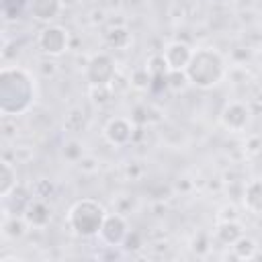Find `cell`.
Segmentation results:
<instances>
[{"mask_svg":"<svg viewBox=\"0 0 262 262\" xmlns=\"http://www.w3.org/2000/svg\"><path fill=\"white\" fill-rule=\"evenodd\" d=\"M37 102L35 76L23 66L0 68V115L20 117L29 113Z\"/></svg>","mask_w":262,"mask_h":262,"instance_id":"obj_1","label":"cell"},{"mask_svg":"<svg viewBox=\"0 0 262 262\" xmlns=\"http://www.w3.org/2000/svg\"><path fill=\"white\" fill-rule=\"evenodd\" d=\"M184 74H186L188 84H192L201 90H211L225 80L227 59L215 47H196L192 51V57H190Z\"/></svg>","mask_w":262,"mask_h":262,"instance_id":"obj_2","label":"cell"},{"mask_svg":"<svg viewBox=\"0 0 262 262\" xmlns=\"http://www.w3.org/2000/svg\"><path fill=\"white\" fill-rule=\"evenodd\" d=\"M106 209L100 201L96 199H78L76 203H72V207L66 213V223L70 227V231L78 237L90 239V237H98V231L102 227V221L106 217Z\"/></svg>","mask_w":262,"mask_h":262,"instance_id":"obj_3","label":"cell"},{"mask_svg":"<svg viewBox=\"0 0 262 262\" xmlns=\"http://www.w3.org/2000/svg\"><path fill=\"white\" fill-rule=\"evenodd\" d=\"M84 78L88 86H113L117 80V61L111 53H92L84 68Z\"/></svg>","mask_w":262,"mask_h":262,"instance_id":"obj_4","label":"cell"},{"mask_svg":"<svg viewBox=\"0 0 262 262\" xmlns=\"http://www.w3.org/2000/svg\"><path fill=\"white\" fill-rule=\"evenodd\" d=\"M37 47L47 57H61L70 49V31L61 25L49 23L39 31Z\"/></svg>","mask_w":262,"mask_h":262,"instance_id":"obj_5","label":"cell"},{"mask_svg":"<svg viewBox=\"0 0 262 262\" xmlns=\"http://www.w3.org/2000/svg\"><path fill=\"white\" fill-rule=\"evenodd\" d=\"M252 108L242 100H229L219 111V125L229 133H246L252 125Z\"/></svg>","mask_w":262,"mask_h":262,"instance_id":"obj_6","label":"cell"},{"mask_svg":"<svg viewBox=\"0 0 262 262\" xmlns=\"http://www.w3.org/2000/svg\"><path fill=\"white\" fill-rule=\"evenodd\" d=\"M137 125L129 117H111L102 127V137L113 147H125L133 141Z\"/></svg>","mask_w":262,"mask_h":262,"instance_id":"obj_7","label":"cell"},{"mask_svg":"<svg viewBox=\"0 0 262 262\" xmlns=\"http://www.w3.org/2000/svg\"><path fill=\"white\" fill-rule=\"evenodd\" d=\"M129 221L123 213H106L102 227L98 231V239L106 246V248H121L123 242L129 235Z\"/></svg>","mask_w":262,"mask_h":262,"instance_id":"obj_8","label":"cell"},{"mask_svg":"<svg viewBox=\"0 0 262 262\" xmlns=\"http://www.w3.org/2000/svg\"><path fill=\"white\" fill-rule=\"evenodd\" d=\"M192 51H194V47H190L186 41H170L164 47L162 55H164L170 72H184L192 57Z\"/></svg>","mask_w":262,"mask_h":262,"instance_id":"obj_9","label":"cell"},{"mask_svg":"<svg viewBox=\"0 0 262 262\" xmlns=\"http://www.w3.org/2000/svg\"><path fill=\"white\" fill-rule=\"evenodd\" d=\"M23 217H25V221L29 223V227H33V229H43V227H47V225L51 223L53 211H51V207L47 205L45 199H35V196H33L31 203L27 205Z\"/></svg>","mask_w":262,"mask_h":262,"instance_id":"obj_10","label":"cell"},{"mask_svg":"<svg viewBox=\"0 0 262 262\" xmlns=\"http://www.w3.org/2000/svg\"><path fill=\"white\" fill-rule=\"evenodd\" d=\"M63 8V0H29V12L39 23H53Z\"/></svg>","mask_w":262,"mask_h":262,"instance_id":"obj_11","label":"cell"},{"mask_svg":"<svg viewBox=\"0 0 262 262\" xmlns=\"http://www.w3.org/2000/svg\"><path fill=\"white\" fill-rule=\"evenodd\" d=\"M242 205L248 213L262 217V178H252L244 184Z\"/></svg>","mask_w":262,"mask_h":262,"instance_id":"obj_12","label":"cell"},{"mask_svg":"<svg viewBox=\"0 0 262 262\" xmlns=\"http://www.w3.org/2000/svg\"><path fill=\"white\" fill-rule=\"evenodd\" d=\"M244 235V225L237 219H225V221H217V227L213 231V237L223 244V246H231L235 239H239Z\"/></svg>","mask_w":262,"mask_h":262,"instance_id":"obj_13","label":"cell"},{"mask_svg":"<svg viewBox=\"0 0 262 262\" xmlns=\"http://www.w3.org/2000/svg\"><path fill=\"white\" fill-rule=\"evenodd\" d=\"M29 223L25 221L23 215H12V213H4V219H2V235L4 239H20L27 231H29Z\"/></svg>","mask_w":262,"mask_h":262,"instance_id":"obj_14","label":"cell"},{"mask_svg":"<svg viewBox=\"0 0 262 262\" xmlns=\"http://www.w3.org/2000/svg\"><path fill=\"white\" fill-rule=\"evenodd\" d=\"M88 127V115L82 106H72L68 113H66V119H63V129L68 133H82L86 131Z\"/></svg>","mask_w":262,"mask_h":262,"instance_id":"obj_15","label":"cell"},{"mask_svg":"<svg viewBox=\"0 0 262 262\" xmlns=\"http://www.w3.org/2000/svg\"><path fill=\"white\" fill-rule=\"evenodd\" d=\"M16 186H18L16 168L8 160H2V164H0V196L6 199L12 190H16Z\"/></svg>","mask_w":262,"mask_h":262,"instance_id":"obj_16","label":"cell"},{"mask_svg":"<svg viewBox=\"0 0 262 262\" xmlns=\"http://www.w3.org/2000/svg\"><path fill=\"white\" fill-rule=\"evenodd\" d=\"M229 248H231V252H233V256H235L237 260H254V256H256V252H258L256 239L250 237V235H246V233H244L239 239H235Z\"/></svg>","mask_w":262,"mask_h":262,"instance_id":"obj_17","label":"cell"},{"mask_svg":"<svg viewBox=\"0 0 262 262\" xmlns=\"http://www.w3.org/2000/svg\"><path fill=\"white\" fill-rule=\"evenodd\" d=\"M104 39H106V43H108L111 47H115V49H125V47H129V43L133 41L129 29H125V27H113V29H108V31L104 33Z\"/></svg>","mask_w":262,"mask_h":262,"instance_id":"obj_18","label":"cell"},{"mask_svg":"<svg viewBox=\"0 0 262 262\" xmlns=\"http://www.w3.org/2000/svg\"><path fill=\"white\" fill-rule=\"evenodd\" d=\"M29 10V0H2V14L6 20H14Z\"/></svg>","mask_w":262,"mask_h":262,"instance_id":"obj_19","label":"cell"},{"mask_svg":"<svg viewBox=\"0 0 262 262\" xmlns=\"http://www.w3.org/2000/svg\"><path fill=\"white\" fill-rule=\"evenodd\" d=\"M145 70L149 72V76L154 78V80H160V78H166L168 76V66H166V59H164V55L162 53H158V55H151L149 59H147V63H145Z\"/></svg>","mask_w":262,"mask_h":262,"instance_id":"obj_20","label":"cell"},{"mask_svg":"<svg viewBox=\"0 0 262 262\" xmlns=\"http://www.w3.org/2000/svg\"><path fill=\"white\" fill-rule=\"evenodd\" d=\"M90 90V100L98 106H104L113 98V86H88Z\"/></svg>","mask_w":262,"mask_h":262,"instance_id":"obj_21","label":"cell"},{"mask_svg":"<svg viewBox=\"0 0 262 262\" xmlns=\"http://www.w3.org/2000/svg\"><path fill=\"white\" fill-rule=\"evenodd\" d=\"M53 184L47 180V178H39V180H35V184H33V188H31V192H33V196L35 199H49L51 194H53Z\"/></svg>","mask_w":262,"mask_h":262,"instance_id":"obj_22","label":"cell"},{"mask_svg":"<svg viewBox=\"0 0 262 262\" xmlns=\"http://www.w3.org/2000/svg\"><path fill=\"white\" fill-rule=\"evenodd\" d=\"M256 84L262 88V70H260V72H258V76H256Z\"/></svg>","mask_w":262,"mask_h":262,"instance_id":"obj_23","label":"cell"}]
</instances>
